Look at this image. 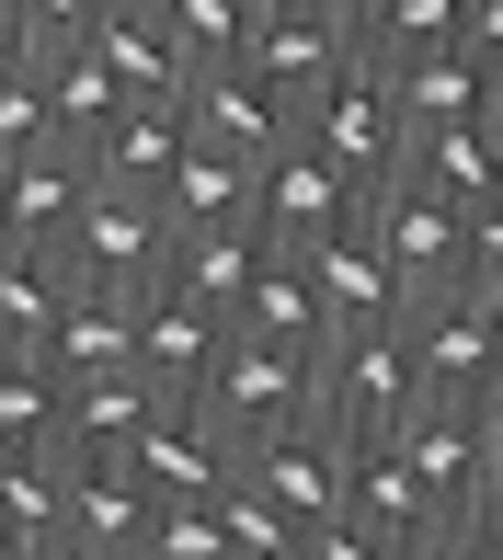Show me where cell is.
I'll return each instance as SVG.
<instances>
[{"instance_id": "obj_10", "label": "cell", "mask_w": 503, "mask_h": 560, "mask_svg": "<svg viewBox=\"0 0 503 560\" xmlns=\"http://www.w3.org/2000/svg\"><path fill=\"white\" fill-rule=\"evenodd\" d=\"M126 469H138L161 503H218V492H230V480L252 469V457H241L230 435H218V412H207V400H161Z\"/></svg>"}, {"instance_id": "obj_26", "label": "cell", "mask_w": 503, "mask_h": 560, "mask_svg": "<svg viewBox=\"0 0 503 560\" xmlns=\"http://www.w3.org/2000/svg\"><path fill=\"white\" fill-rule=\"evenodd\" d=\"M69 298H81V264H69V252H23V264L0 275V343H12V354H46L58 320H69Z\"/></svg>"}, {"instance_id": "obj_49", "label": "cell", "mask_w": 503, "mask_h": 560, "mask_svg": "<svg viewBox=\"0 0 503 560\" xmlns=\"http://www.w3.org/2000/svg\"><path fill=\"white\" fill-rule=\"evenodd\" d=\"M492 492H503V480H492Z\"/></svg>"}, {"instance_id": "obj_16", "label": "cell", "mask_w": 503, "mask_h": 560, "mask_svg": "<svg viewBox=\"0 0 503 560\" xmlns=\"http://www.w3.org/2000/svg\"><path fill=\"white\" fill-rule=\"evenodd\" d=\"M184 149H195V115H184V104H126L81 161H92V184H104V195H172Z\"/></svg>"}, {"instance_id": "obj_42", "label": "cell", "mask_w": 503, "mask_h": 560, "mask_svg": "<svg viewBox=\"0 0 503 560\" xmlns=\"http://www.w3.org/2000/svg\"><path fill=\"white\" fill-rule=\"evenodd\" d=\"M23 58H35V46H23V35H12V23H0V81H12V69H23Z\"/></svg>"}, {"instance_id": "obj_38", "label": "cell", "mask_w": 503, "mask_h": 560, "mask_svg": "<svg viewBox=\"0 0 503 560\" xmlns=\"http://www.w3.org/2000/svg\"><path fill=\"white\" fill-rule=\"evenodd\" d=\"M469 287H481V298H503V195H492L481 218H469Z\"/></svg>"}, {"instance_id": "obj_31", "label": "cell", "mask_w": 503, "mask_h": 560, "mask_svg": "<svg viewBox=\"0 0 503 560\" xmlns=\"http://www.w3.org/2000/svg\"><path fill=\"white\" fill-rule=\"evenodd\" d=\"M46 92H58V126H69V149H92V138H104V126L126 115L115 69L92 58V46H58V58H46Z\"/></svg>"}, {"instance_id": "obj_29", "label": "cell", "mask_w": 503, "mask_h": 560, "mask_svg": "<svg viewBox=\"0 0 503 560\" xmlns=\"http://www.w3.org/2000/svg\"><path fill=\"white\" fill-rule=\"evenodd\" d=\"M412 184H435V195H458L469 218L492 207V126H412Z\"/></svg>"}, {"instance_id": "obj_1", "label": "cell", "mask_w": 503, "mask_h": 560, "mask_svg": "<svg viewBox=\"0 0 503 560\" xmlns=\"http://www.w3.org/2000/svg\"><path fill=\"white\" fill-rule=\"evenodd\" d=\"M423 354H412V332L400 320H377V332H332L320 343V423L332 435H355V446H389L400 423L423 412Z\"/></svg>"}, {"instance_id": "obj_41", "label": "cell", "mask_w": 503, "mask_h": 560, "mask_svg": "<svg viewBox=\"0 0 503 560\" xmlns=\"http://www.w3.org/2000/svg\"><path fill=\"white\" fill-rule=\"evenodd\" d=\"M23 252H35V241H23V229H12V207H0V275H12Z\"/></svg>"}, {"instance_id": "obj_47", "label": "cell", "mask_w": 503, "mask_h": 560, "mask_svg": "<svg viewBox=\"0 0 503 560\" xmlns=\"http://www.w3.org/2000/svg\"><path fill=\"white\" fill-rule=\"evenodd\" d=\"M0 23H12V0H0Z\"/></svg>"}, {"instance_id": "obj_18", "label": "cell", "mask_w": 503, "mask_h": 560, "mask_svg": "<svg viewBox=\"0 0 503 560\" xmlns=\"http://www.w3.org/2000/svg\"><path fill=\"white\" fill-rule=\"evenodd\" d=\"M0 207H12V229L35 252H69V229H81V207H92V161L81 149H35V161H0Z\"/></svg>"}, {"instance_id": "obj_20", "label": "cell", "mask_w": 503, "mask_h": 560, "mask_svg": "<svg viewBox=\"0 0 503 560\" xmlns=\"http://www.w3.org/2000/svg\"><path fill=\"white\" fill-rule=\"evenodd\" d=\"M389 92H400V115H412V126H503V81L469 58V46L400 58V69H389Z\"/></svg>"}, {"instance_id": "obj_14", "label": "cell", "mask_w": 503, "mask_h": 560, "mask_svg": "<svg viewBox=\"0 0 503 560\" xmlns=\"http://www.w3.org/2000/svg\"><path fill=\"white\" fill-rule=\"evenodd\" d=\"M309 275H320V310H332V332L412 320V275L389 264V241H377V229H332V241L309 252Z\"/></svg>"}, {"instance_id": "obj_22", "label": "cell", "mask_w": 503, "mask_h": 560, "mask_svg": "<svg viewBox=\"0 0 503 560\" xmlns=\"http://www.w3.org/2000/svg\"><path fill=\"white\" fill-rule=\"evenodd\" d=\"M149 412H161V389H149L138 366H115V377H69V446H58V457H138Z\"/></svg>"}, {"instance_id": "obj_12", "label": "cell", "mask_w": 503, "mask_h": 560, "mask_svg": "<svg viewBox=\"0 0 503 560\" xmlns=\"http://www.w3.org/2000/svg\"><path fill=\"white\" fill-rule=\"evenodd\" d=\"M332 229H355V172H343L332 149L286 138V149L264 161V241H286V252H320Z\"/></svg>"}, {"instance_id": "obj_24", "label": "cell", "mask_w": 503, "mask_h": 560, "mask_svg": "<svg viewBox=\"0 0 503 560\" xmlns=\"http://www.w3.org/2000/svg\"><path fill=\"white\" fill-rule=\"evenodd\" d=\"M46 366H58V377H115V366H138V298L81 287V298H69V320H58V343H46Z\"/></svg>"}, {"instance_id": "obj_48", "label": "cell", "mask_w": 503, "mask_h": 560, "mask_svg": "<svg viewBox=\"0 0 503 560\" xmlns=\"http://www.w3.org/2000/svg\"><path fill=\"white\" fill-rule=\"evenodd\" d=\"M252 12H274V0H252Z\"/></svg>"}, {"instance_id": "obj_15", "label": "cell", "mask_w": 503, "mask_h": 560, "mask_svg": "<svg viewBox=\"0 0 503 560\" xmlns=\"http://www.w3.org/2000/svg\"><path fill=\"white\" fill-rule=\"evenodd\" d=\"M149 526H161V492H149L126 457H69V538L104 560H149Z\"/></svg>"}, {"instance_id": "obj_5", "label": "cell", "mask_w": 503, "mask_h": 560, "mask_svg": "<svg viewBox=\"0 0 503 560\" xmlns=\"http://www.w3.org/2000/svg\"><path fill=\"white\" fill-rule=\"evenodd\" d=\"M389 446L423 469V492H435V515H446V526H469V515L492 503V480H503V446H492L481 400H423V412L400 423Z\"/></svg>"}, {"instance_id": "obj_2", "label": "cell", "mask_w": 503, "mask_h": 560, "mask_svg": "<svg viewBox=\"0 0 503 560\" xmlns=\"http://www.w3.org/2000/svg\"><path fill=\"white\" fill-rule=\"evenodd\" d=\"M207 412H218V435H230L241 457H264L286 423L320 412V354H286L264 332H230V354H218V377H207Z\"/></svg>"}, {"instance_id": "obj_19", "label": "cell", "mask_w": 503, "mask_h": 560, "mask_svg": "<svg viewBox=\"0 0 503 560\" xmlns=\"http://www.w3.org/2000/svg\"><path fill=\"white\" fill-rule=\"evenodd\" d=\"M172 241L184 229H264V161H241V149H184V172H172Z\"/></svg>"}, {"instance_id": "obj_28", "label": "cell", "mask_w": 503, "mask_h": 560, "mask_svg": "<svg viewBox=\"0 0 503 560\" xmlns=\"http://www.w3.org/2000/svg\"><path fill=\"white\" fill-rule=\"evenodd\" d=\"M0 435H12L23 457L69 446V377L46 366V354H12V343H0Z\"/></svg>"}, {"instance_id": "obj_17", "label": "cell", "mask_w": 503, "mask_h": 560, "mask_svg": "<svg viewBox=\"0 0 503 560\" xmlns=\"http://www.w3.org/2000/svg\"><path fill=\"white\" fill-rule=\"evenodd\" d=\"M184 115H195V138L207 149H241V161H274V149L297 138V104L274 81H252V69H218V81H195L184 92Z\"/></svg>"}, {"instance_id": "obj_40", "label": "cell", "mask_w": 503, "mask_h": 560, "mask_svg": "<svg viewBox=\"0 0 503 560\" xmlns=\"http://www.w3.org/2000/svg\"><path fill=\"white\" fill-rule=\"evenodd\" d=\"M320 12H332V23H343V35H355V46H366V23H377V12H389V0H320Z\"/></svg>"}, {"instance_id": "obj_3", "label": "cell", "mask_w": 503, "mask_h": 560, "mask_svg": "<svg viewBox=\"0 0 503 560\" xmlns=\"http://www.w3.org/2000/svg\"><path fill=\"white\" fill-rule=\"evenodd\" d=\"M355 229H377L389 241V264L412 275V298H435V287H469V207L458 195H435V184H355Z\"/></svg>"}, {"instance_id": "obj_32", "label": "cell", "mask_w": 503, "mask_h": 560, "mask_svg": "<svg viewBox=\"0 0 503 560\" xmlns=\"http://www.w3.org/2000/svg\"><path fill=\"white\" fill-rule=\"evenodd\" d=\"M218 526H230V549H241V560H297V549H309V538H297V515H286V503H274L252 469L218 492Z\"/></svg>"}, {"instance_id": "obj_25", "label": "cell", "mask_w": 503, "mask_h": 560, "mask_svg": "<svg viewBox=\"0 0 503 560\" xmlns=\"http://www.w3.org/2000/svg\"><path fill=\"white\" fill-rule=\"evenodd\" d=\"M355 515H366L389 549H412V560H423V538L446 526V515H435V492H423V469H412L400 446H366V457H355Z\"/></svg>"}, {"instance_id": "obj_37", "label": "cell", "mask_w": 503, "mask_h": 560, "mask_svg": "<svg viewBox=\"0 0 503 560\" xmlns=\"http://www.w3.org/2000/svg\"><path fill=\"white\" fill-rule=\"evenodd\" d=\"M297 560H412V549H389V538H377L366 515H332V526H320V538L297 549Z\"/></svg>"}, {"instance_id": "obj_7", "label": "cell", "mask_w": 503, "mask_h": 560, "mask_svg": "<svg viewBox=\"0 0 503 560\" xmlns=\"http://www.w3.org/2000/svg\"><path fill=\"white\" fill-rule=\"evenodd\" d=\"M412 354H423V389L435 400H492V377H503V332H492V298L481 287H435V298H412Z\"/></svg>"}, {"instance_id": "obj_9", "label": "cell", "mask_w": 503, "mask_h": 560, "mask_svg": "<svg viewBox=\"0 0 503 560\" xmlns=\"http://www.w3.org/2000/svg\"><path fill=\"white\" fill-rule=\"evenodd\" d=\"M355 457H366L355 435H332V423L309 412V423H286V435L252 457V480H264V492L297 515V538H320L332 515H355Z\"/></svg>"}, {"instance_id": "obj_21", "label": "cell", "mask_w": 503, "mask_h": 560, "mask_svg": "<svg viewBox=\"0 0 503 560\" xmlns=\"http://www.w3.org/2000/svg\"><path fill=\"white\" fill-rule=\"evenodd\" d=\"M230 332H264V343H286V354H320V343H332V310H320L309 252H286V241L264 252V275H252V298H241Z\"/></svg>"}, {"instance_id": "obj_36", "label": "cell", "mask_w": 503, "mask_h": 560, "mask_svg": "<svg viewBox=\"0 0 503 560\" xmlns=\"http://www.w3.org/2000/svg\"><path fill=\"white\" fill-rule=\"evenodd\" d=\"M92 12H104V0H12V35L35 46V58H58V46L92 35Z\"/></svg>"}, {"instance_id": "obj_23", "label": "cell", "mask_w": 503, "mask_h": 560, "mask_svg": "<svg viewBox=\"0 0 503 560\" xmlns=\"http://www.w3.org/2000/svg\"><path fill=\"white\" fill-rule=\"evenodd\" d=\"M264 229H184L172 241V287L184 298H207L218 320H241V298H252V275H264Z\"/></svg>"}, {"instance_id": "obj_13", "label": "cell", "mask_w": 503, "mask_h": 560, "mask_svg": "<svg viewBox=\"0 0 503 560\" xmlns=\"http://www.w3.org/2000/svg\"><path fill=\"white\" fill-rule=\"evenodd\" d=\"M81 46L115 69L126 104H184V92H195V69H184V46H172V12H161V0H104Z\"/></svg>"}, {"instance_id": "obj_27", "label": "cell", "mask_w": 503, "mask_h": 560, "mask_svg": "<svg viewBox=\"0 0 503 560\" xmlns=\"http://www.w3.org/2000/svg\"><path fill=\"white\" fill-rule=\"evenodd\" d=\"M69 538V457H0V549H46Z\"/></svg>"}, {"instance_id": "obj_4", "label": "cell", "mask_w": 503, "mask_h": 560, "mask_svg": "<svg viewBox=\"0 0 503 560\" xmlns=\"http://www.w3.org/2000/svg\"><path fill=\"white\" fill-rule=\"evenodd\" d=\"M297 138L332 149L355 184H400V172H412V115H400V92H389V69H377V58L343 69V81L309 104V126H297Z\"/></svg>"}, {"instance_id": "obj_8", "label": "cell", "mask_w": 503, "mask_h": 560, "mask_svg": "<svg viewBox=\"0 0 503 560\" xmlns=\"http://www.w3.org/2000/svg\"><path fill=\"white\" fill-rule=\"evenodd\" d=\"M355 58H366V46L343 35L320 0H274V12L252 23V58H241V69H252V81H274V92L297 104V126H309V104H320V92H332Z\"/></svg>"}, {"instance_id": "obj_34", "label": "cell", "mask_w": 503, "mask_h": 560, "mask_svg": "<svg viewBox=\"0 0 503 560\" xmlns=\"http://www.w3.org/2000/svg\"><path fill=\"white\" fill-rule=\"evenodd\" d=\"M58 92H46V58H23L12 81H0V161H35V149H58Z\"/></svg>"}, {"instance_id": "obj_33", "label": "cell", "mask_w": 503, "mask_h": 560, "mask_svg": "<svg viewBox=\"0 0 503 560\" xmlns=\"http://www.w3.org/2000/svg\"><path fill=\"white\" fill-rule=\"evenodd\" d=\"M458 23H469V0H389V12L366 23V58H377V69L435 58V46H458Z\"/></svg>"}, {"instance_id": "obj_6", "label": "cell", "mask_w": 503, "mask_h": 560, "mask_svg": "<svg viewBox=\"0 0 503 560\" xmlns=\"http://www.w3.org/2000/svg\"><path fill=\"white\" fill-rule=\"evenodd\" d=\"M69 264H81V287L149 298L172 275V207H161V195H104V184H92L81 229H69Z\"/></svg>"}, {"instance_id": "obj_46", "label": "cell", "mask_w": 503, "mask_h": 560, "mask_svg": "<svg viewBox=\"0 0 503 560\" xmlns=\"http://www.w3.org/2000/svg\"><path fill=\"white\" fill-rule=\"evenodd\" d=\"M492 332H503V298H492Z\"/></svg>"}, {"instance_id": "obj_11", "label": "cell", "mask_w": 503, "mask_h": 560, "mask_svg": "<svg viewBox=\"0 0 503 560\" xmlns=\"http://www.w3.org/2000/svg\"><path fill=\"white\" fill-rule=\"evenodd\" d=\"M218 354H230V320H218L207 298H184V287L161 275V287L138 298V377H149L161 400H207Z\"/></svg>"}, {"instance_id": "obj_44", "label": "cell", "mask_w": 503, "mask_h": 560, "mask_svg": "<svg viewBox=\"0 0 503 560\" xmlns=\"http://www.w3.org/2000/svg\"><path fill=\"white\" fill-rule=\"evenodd\" d=\"M481 423H492V446H503V377H492V400H481Z\"/></svg>"}, {"instance_id": "obj_30", "label": "cell", "mask_w": 503, "mask_h": 560, "mask_svg": "<svg viewBox=\"0 0 503 560\" xmlns=\"http://www.w3.org/2000/svg\"><path fill=\"white\" fill-rule=\"evenodd\" d=\"M161 12H172V46H184V69H195V81L241 69V58H252V23H264L252 0H161Z\"/></svg>"}, {"instance_id": "obj_45", "label": "cell", "mask_w": 503, "mask_h": 560, "mask_svg": "<svg viewBox=\"0 0 503 560\" xmlns=\"http://www.w3.org/2000/svg\"><path fill=\"white\" fill-rule=\"evenodd\" d=\"M492 184H503V126H492Z\"/></svg>"}, {"instance_id": "obj_43", "label": "cell", "mask_w": 503, "mask_h": 560, "mask_svg": "<svg viewBox=\"0 0 503 560\" xmlns=\"http://www.w3.org/2000/svg\"><path fill=\"white\" fill-rule=\"evenodd\" d=\"M481 538H492V560H503V492H492V503H481Z\"/></svg>"}, {"instance_id": "obj_35", "label": "cell", "mask_w": 503, "mask_h": 560, "mask_svg": "<svg viewBox=\"0 0 503 560\" xmlns=\"http://www.w3.org/2000/svg\"><path fill=\"white\" fill-rule=\"evenodd\" d=\"M149 560H241V549H230V526H218V503H161Z\"/></svg>"}, {"instance_id": "obj_39", "label": "cell", "mask_w": 503, "mask_h": 560, "mask_svg": "<svg viewBox=\"0 0 503 560\" xmlns=\"http://www.w3.org/2000/svg\"><path fill=\"white\" fill-rule=\"evenodd\" d=\"M458 46H469V58H481V69H492V81H503V0H469Z\"/></svg>"}]
</instances>
